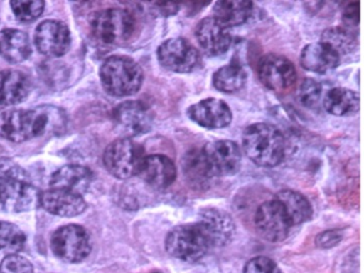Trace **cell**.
I'll return each mask as SVG.
<instances>
[{
  "mask_svg": "<svg viewBox=\"0 0 364 273\" xmlns=\"http://www.w3.org/2000/svg\"><path fill=\"white\" fill-rule=\"evenodd\" d=\"M12 11L18 21L29 23L41 16L46 8L44 1H14L10 2Z\"/></svg>",
  "mask_w": 364,
  "mask_h": 273,
  "instance_id": "obj_31",
  "label": "cell"
},
{
  "mask_svg": "<svg viewBox=\"0 0 364 273\" xmlns=\"http://www.w3.org/2000/svg\"><path fill=\"white\" fill-rule=\"evenodd\" d=\"M157 58L166 70L181 74L193 72L201 64L199 51L183 38L165 41L159 47Z\"/></svg>",
  "mask_w": 364,
  "mask_h": 273,
  "instance_id": "obj_11",
  "label": "cell"
},
{
  "mask_svg": "<svg viewBox=\"0 0 364 273\" xmlns=\"http://www.w3.org/2000/svg\"><path fill=\"white\" fill-rule=\"evenodd\" d=\"M112 119L117 129L129 138L150 132L153 113L149 106L140 100H127L114 109Z\"/></svg>",
  "mask_w": 364,
  "mask_h": 273,
  "instance_id": "obj_12",
  "label": "cell"
},
{
  "mask_svg": "<svg viewBox=\"0 0 364 273\" xmlns=\"http://www.w3.org/2000/svg\"><path fill=\"white\" fill-rule=\"evenodd\" d=\"M138 176L154 189H165L176 181V164L165 155L154 154L146 156L140 166Z\"/></svg>",
  "mask_w": 364,
  "mask_h": 273,
  "instance_id": "obj_18",
  "label": "cell"
},
{
  "mask_svg": "<svg viewBox=\"0 0 364 273\" xmlns=\"http://www.w3.org/2000/svg\"><path fill=\"white\" fill-rule=\"evenodd\" d=\"M323 107L336 117L355 114L360 108L359 94L345 87H333L323 98Z\"/></svg>",
  "mask_w": 364,
  "mask_h": 273,
  "instance_id": "obj_24",
  "label": "cell"
},
{
  "mask_svg": "<svg viewBox=\"0 0 364 273\" xmlns=\"http://www.w3.org/2000/svg\"><path fill=\"white\" fill-rule=\"evenodd\" d=\"M321 42L331 47L340 57L351 53L355 47V38L348 29L332 27L321 34Z\"/></svg>",
  "mask_w": 364,
  "mask_h": 273,
  "instance_id": "obj_30",
  "label": "cell"
},
{
  "mask_svg": "<svg viewBox=\"0 0 364 273\" xmlns=\"http://www.w3.org/2000/svg\"><path fill=\"white\" fill-rule=\"evenodd\" d=\"M93 173L87 166L80 164H67L58 168L50 177V188L67 190L82 194L88 191L92 183Z\"/></svg>",
  "mask_w": 364,
  "mask_h": 273,
  "instance_id": "obj_19",
  "label": "cell"
},
{
  "mask_svg": "<svg viewBox=\"0 0 364 273\" xmlns=\"http://www.w3.org/2000/svg\"><path fill=\"white\" fill-rule=\"evenodd\" d=\"M35 44L46 57H63L71 46V32L63 21L48 19L39 23L36 29Z\"/></svg>",
  "mask_w": 364,
  "mask_h": 273,
  "instance_id": "obj_14",
  "label": "cell"
},
{
  "mask_svg": "<svg viewBox=\"0 0 364 273\" xmlns=\"http://www.w3.org/2000/svg\"><path fill=\"white\" fill-rule=\"evenodd\" d=\"M40 206L58 217L72 218L82 215L87 208L84 196L67 190L50 188L41 192Z\"/></svg>",
  "mask_w": 364,
  "mask_h": 273,
  "instance_id": "obj_17",
  "label": "cell"
},
{
  "mask_svg": "<svg viewBox=\"0 0 364 273\" xmlns=\"http://www.w3.org/2000/svg\"><path fill=\"white\" fill-rule=\"evenodd\" d=\"M0 178H14L27 181L28 174L22 166L16 164L12 160L3 158L0 159Z\"/></svg>",
  "mask_w": 364,
  "mask_h": 273,
  "instance_id": "obj_35",
  "label": "cell"
},
{
  "mask_svg": "<svg viewBox=\"0 0 364 273\" xmlns=\"http://www.w3.org/2000/svg\"><path fill=\"white\" fill-rule=\"evenodd\" d=\"M50 247L59 259L76 264L88 257L92 245L86 228L77 224H68L53 234Z\"/></svg>",
  "mask_w": 364,
  "mask_h": 273,
  "instance_id": "obj_7",
  "label": "cell"
},
{
  "mask_svg": "<svg viewBox=\"0 0 364 273\" xmlns=\"http://www.w3.org/2000/svg\"><path fill=\"white\" fill-rule=\"evenodd\" d=\"M244 273H281V271L270 258L259 256L247 262Z\"/></svg>",
  "mask_w": 364,
  "mask_h": 273,
  "instance_id": "obj_34",
  "label": "cell"
},
{
  "mask_svg": "<svg viewBox=\"0 0 364 273\" xmlns=\"http://www.w3.org/2000/svg\"><path fill=\"white\" fill-rule=\"evenodd\" d=\"M214 16L228 29L237 27L248 21L252 14L253 4L251 1H217L215 4Z\"/></svg>",
  "mask_w": 364,
  "mask_h": 273,
  "instance_id": "obj_26",
  "label": "cell"
},
{
  "mask_svg": "<svg viewBox=\"0 0 364 273\" xmlns=\"http://www.w3.org/2000/svg\"><path fill=\"white\" fill-rule=\"evenodd\" d=\"M100 78L108 94L125 97L134 95L141 89L144 74L141 66L132 58L112 55L102 64Z\"/></svg>",
  "mask_w": 364,
  "mask_h": 273,
  "instance_id": "obj_3",
  "label": "cell"
},
{
  "mask_svg": "<svg viewBox=\"0 0 364 273\" xmlns=\"http://www.w3.org/2000/svg\"><path fill=\"white\" fill-rule=\"evenodd\" d=\"M200 48L208 57H217L229 50L232 36L229 29L215 17H205L199 21L195 30Z\"/></svg>",
  "mask_w": 364,
  "mask_h": 273,
  "instance_id": "obj_15",
  "label": "cell"
},
{
  "mask_svg": "<svg viewBox=\"0 0 364 273\" xmlns=\"http://www.w3.org/2000/svg\"><path fill=\"white\" fill-rule=\"evenodd\" d=\"M341 57L323 42L312 43L302 49L300 63L304 70L317 74H325L338 68Z\"/></svg>",
  "mask_w": 364,
  "mask_h": 273,
  "instance_id": "obj_21",
  "label": "cell"
},
{
  "mask_svg": "<svg viewBox=\"0 0 364 273\" xmlns=\"http://www.w3.org/2000/svg\"><path fill=\"white\" fill-rule=\"evenodd\" d=\"M200 151L208 174L212 178L232 176L240 170L242 151L233 141H213L206 143Z\"/></svg>",
  "mask_w": 364,
  "mask_h": 273,
  "instance_id": "obj_8",
  "label": "cell"
},
{
  "mask_svg": "<svg viewBox=\"0 0 364 273\" xmlns=\"http://www.w3.org/2000/svg\"><path fill=\"white\" fill-rule=\"evenodd\" d=\"M343 21L347 28H353L359 23V4H349L343 14Z\"/></svg>",
  "mask_w": 364,
  "mask_h": 273,
  "instance_id": "obj_37",
  "label": "cell"
},
{
  "mask_svg": "<svg viewBox=\"0 0 364 273\" xmlns=\"http://www.w3.org/2000/svg\"><path fill=\"white\" fill-rule=\"evenodd\" d=\"M50 122L44 110L7 111L0 114V136L14 143L25 142L46 134Z\"/></svg>",
  "mask_w": 364,
  "mask_h": 273,
  "instance_id": "obj_5",
  "label": "cell"
},
{
  "mask_svg": "<svg viewBox=\"0 0 364 273\" xmlns=\"http://www.w3.org/2000/svg\"><path fill=\"white\" fill-rule=\"evenodd\" d=\"M255 224L259 234L270 242L284 240L291 228L282 204L277 198L259 205L255 213Z\"/></svg>",
  "mask_w": 364,
  "mask_h": 273,
  "instance_id": "obj_13",
  "label": "cell"
},
{
  "mask_svg": "<svg viewBox=\"0 0 364 273\" xmlns=\"http://www.w3.org/2000/svg\"><path fill=\"white\" fill-rule=\"evenodd\" d=\"M257 75L261 82L277 94L289 93L297 81V72L293 62L276 53L264 55L259 60Z\"/></svg>",
  "mask_w": 364,
  "mask_h": 273,
  "instance_id": "obj_9",
  "label": "cell"
},
{
  "mask_svg": "<svg viewBox=\"0 0 364 273\" xmlns=\"http://www.w3.org/2000/svg\"><path fill=\"white\" fill-rule=\"evenodd\" d=\"M274 198L282 204L291 226L309 221L312 218L313 209L306 196L294 190H281Z\"/></svg>",
  "mask_w": 364,
  "mask_h": 273,
  "instance_id": "obj_25",
  "label": "cell"
},
{
  "mask_svg": "<svg viewBox=\"0 0 364 273\" xmlns=\"http://www.w3.org/2000/svg\"><path fill=\"white\" fill-rule=\"evenodd\" d=\"M41 192L27 181L0 178V213H20L40 206Z\"/></svg>",
  "mask_w": 364,
  "mask_h": 273,
  "instance_id": "obj_10",
  "label": "cell"
},
{
  "mask_svg": "<svg viewBox=\"0 0 364 273\" xmlns=\"http://www.w3.org/2000/svg\"><path fill=\"white\" fill-rule=\"evenodd\" d=\"M321 85L314 79L308 78L302 81L299 89V100L304 106L312 108L321 100Z\"/></svg>",
  "mask_w": 364,
  "mask_h": 273,
  "instance_id": "obj_33",
  "label": "cell"
},
{
  "mask_svg": "<svg viewBox=\"0 0 364 273\" xmlns=\"http://www.w3.org/2000/svg\"><path fill=\"white\" fill-rule=\"evenodd\" d=\"M153 6L159 14L164 15V16H171L178 13V9H180V4L176 2H155L153 4Z\"/></svg>",
  "mask_w": 364,
  "mask_h": 273,
  "instance_id": "obj_38",
  "label": "cell"
},
{
  "mask_svg": "<svg viewBox=\"0 0 364 273\" xmlns=\"http://www.w3.org/2000/svg\"><path fill=\"white\" fill-rule=\"evenodd\" d=\"M26 245L24 232L16 224L0 221V254H18Z\"/></svg>",
  "mask_w": 364,
  "mask_h": 273,
  "instance_id": "obj_29",
  "label": "cell"
},
{
  "mask_svg": "<svg viewBox=\"0 0 364 273\" xmlns=\"http://www.w3.org/2000/svg\"><path fill=\"white\" fill-rule=\"evenodd\" d=\"M212 247V240L200 222L176 226L166 238L168 253L184 262L201 259Z\"/></svg>",
  "mask_w": 364,
  "mask_h": 273,
  "instance_id": "obj_4",
  "label": "cell"
},
{
  "mask_svg": "<svg viewBox=\"0 0 364 273\" xmlns=\"http://www.w3.org/2000/svg\"><path fill=\"white\" fill-rule=\"evenodd\" d=\"M242 146L247 157L259 166L274 168L285 156V139L276 126L255 123L242 134Z\"/></svg>",
  "mask_w": 364,
  "mask_h": 273,
  "instance_id": "obj_1",
  "label": "cell"
},
{
  "mask_svg": "<svg viewBox=\"0 0 364 273\" xmlns=\"http://www.w3.org/2000/svg\"><path fill=\"white\" fill-rule=\"evenodd\" d=\"M341 239L342 235L338 230H327L317 236L316 243L321 247H332L340 242Z\"/></svg>",
  "mask_w": 364,
  "mask_h": 273,
  "instance_id": "obj_36",
  "label": "cell"
},
{
  "mask_svg": "<svg viewBox=\"0 0 364 273\" xmlns=\"http://www.w3.org/2000/svg\"><path fill=\"white\" fill-rule=\"evenodd\" d=\"M200 223L204 226L213 247L225 245L231 240L234 234V222L225 211L219 209H206L202 213Z\"/></svg>",
  "mask_w": 364,
  "mask_h": 273,
  "instance_id": "obj_23",
  "label": "cell"
},
{
  "mask_svg": "<svg viewBox=\"0 0 364 273\" xmlns=\"http://www.w3.org/2000/svg\"><path fill=\"white\" fill-rule=\"evenodd\" d=\"M28 36L22 30L4 29L0 31V57L12 64L22 63L31 55Z\"/></svg>",
  "mask_w": 364,
  "mask_h": 273,
  "instance_id": "obj_22",
  "label": "cell"
},
{
  "mask_svg": "<svg viewBox=\"0 0 364 273\" xmlns=\"http://www.w3.org/2000/svg\"><path fill=\"white\" fill-rule=\"evenodd\" d=\"M0 273H35L33 264L24 256L11 254L5 256L0 264Z\"/></svg>",
  "mask_w": 364,
  "mask_h": 273,
  "instance_id": "obj_32",
  "label": "cell"
},
{
  "mask_svg": "<svg viewBox=\"0 0 364 273\" xmlns=\"http://www.w3.org/2000/svg\"><path fill=\"white\" fill-rule=\"evenodd\" d=\"M189 119L208 129H220L232 122V111L225 100L219 98H206L191 105L187 110Z\"/></svg>",
  "mask_w": 364,
  "mask_h": 273,
  "instance_id": "obj_16",
  "label": "cell"
},
{
  "mask_svg": "<svg viewBox=\"0 0 364 273\" xmlns=\"http://www.w3.org/2000/svg\"><path fill=\"white\" fill-rule=\"evenodd\" d=\"M183 170L185 176L195 187L203 188L212 179L202 159L200 149H193L184 156Z\"/></svg>",
  "mask_w": 364,
  "mask_h": 273,
  "instance_id": "obj_28",
  "label": "cell"
},
{
  "mask_svg": "<svg viewBox=\"0 0 364 273\" xmlns=\"http://www.w3.org/2000/svg\"><path fill=\"white\" fill-rule=\"evenodd\" d=\"M31 92L28 77L20 70H0V106L8 107L24 102Z\"/></svg>",
  "mask_w": 364,
  "mask_h": 273,
  "instance_id": "obj_20",
  "label": "cell"
},
{
  "mask_svg": "<svg viewBox=\"0 0 364 273\" xmlns=\"http://www.w3.org/2000/svg\"><path fill=\"white\" fill-rule=\"evenodd\" d=\"M144 149L131 138H121L106 147L103 161L106 170L119 179H129L139 173Z\"/></svg>",
  "mask_w": 364,
  "mask_h": 273,
  "instance_id": "obj_6",
  "label": "cell"
},
{
  "mask_svg": "<svg viewBox=\"0 0 364 273\" xmlns=\"http://www.w3.org/2000/svg\"><path fill=\"white\" fill-rule=\"evenodd\" d=\"M137 21L125 9L112 8L100 11L91 21V34L103 46H124L134 40Z\"/></svg>",
  "mask_w": 364,
  "mask_h": 273,
  "instance_id": "obj_2",
  "label": "cell"
},
{
  "mask_svg": "<svg viewBox=\"0 0 364 273\" xmlns=\"http://www.w3.org/2000/svg\"><path fill=\"white\" fill-rule=\"evenodd\" d=\"M246 81V70L236 62L219 68L213 76V85L223 93H236L245 87Z\"/></svg>",
  "mask_w": 364,
  "mask_h": 273,
  "instance_id": "obj_27",
  "label": "cell"
}]
</instances>
